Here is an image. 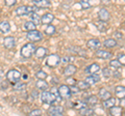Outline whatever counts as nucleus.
Instances as JSON below:
<instances>
[{"label":"nucleus","mask_w":125,"mask_h":116,"mask_svg":"<svg viewBox=\"0 0 125 116\" xmlns=\"http://www.w3.org/2000/svg\"><path fill=\"white\" fill-rule=\"evenodd\" d=\"M36 51V47H34L33 44L31 42H27L25 44L23 47L21 48V51H20V54L23 58H30L32 56V54Z\"/></svg>","instance_id":"f257e3e1"},{"label":"nucleus","mask_w":125,"mask_h":116,"mask_svg":"<svg viewBox=\"0 0 125 116\" xmlns=\"http://www.w3.org/2000/svg\"><path fill=\"white\" fill-rule=\"evenodd\" d=\"M41 99H42L43 103L47 104V105H52V104L55 103L56 96L54 95L52 92L44 90V91L42 92V94H41Z\"/></svg>","instance_id":"f03ea898"},{"label":"nucleus","mask_w":125,"mask_h":116,"mask_svg":"<svg viewBox=\"0 0 125 116\" xmlns=\"http://www.w3.org/2000/svg\"><path fill=\"white\" fill-rule=\"evenodd\" d=\"M26 38H27V40H28L29 41H31V42H36V41H42L43 35H42V33L39 31V30L34 29V30H29V31L27 32Z\"/></svg>","instance_id":"7ed1b4c3"},{"label":"nucleus","mask_w":125,"mask_h":116,"mask_svg":"<svg viewBox=\"0 0 125 116\" xmlns=\"http://www.w3.org/2000/svg\"><path fill=\"white\" fill-rule=\"evenodd\" d=\"M6 79H7V81H10L11 84H14L21 79V73L17 71V69H10L6 74Z\"/></svg>","instance_id":"20e7f679"},{"label":"nucleus","mask_w":125,"mask_h":116,"mask_svg":"<svg viewBox=\"0 0 125 116\" xmlns=\"http://www.w3.org/2000/svg\"><path fill=\"white\" fill-rule=\"evenodd\" d=\"M61 63V57L57 54H51L46 60V65L50 67H55Z\"/></svg>","instance_id":"39448f33"},{"label":"nucleus","mask_w":125,"mask_h":116,"mask_svg":"<svg viewBox=\"0 0 125 116\" xmlns=\"http://www.w3.org/2000/svg\"><path fill=\"white\" fill-rule=\"evenodd\" d=\"M58 93H60L62 99H68L71 98L72 92H71V89H70V87L68 85H61V86L58 87Z\"/></svg>","instance_id":"423d86ee"},{"label":"nucleus","mask_w":125,"mask_h":116,"mask_svg":"<svg viewBox=\"0 0 125 116\" xmlns=\"http://www.w3.org/2000/svg\"><path fill=\"white\" fill-rule=\"evenodd\" d=\"M68 51L70 53L74 54V55H79L80 57H85L87 56V52H85L83 49L79 48V47H70L68 49Z\"/></svg>","instance_id":"0eeeda50"},{"label":"nucleus","mask_w":125,"mask_h":116,"mask_svg":"<svg viewBox=\"0 0 125 116\" xmlns=\"http://www.w3.org/2000/svg\"><path fill=\"white\" fill-rule=\"evenodd\" d=\"M48 113L50 115L61 116V115H62V113H64V108L62 106H52V107H50Z\"/></svg>","instance_id":"6e6552de"},{"label":"nucleus","mask_w":125,"mask_h":116,"mask_svg":"<svg viewBox=\"0 0 125 116\" xmlns=\"http://www.w3.org/2000/svg\"><path fill=\"white\" fill-rule=\"evenodd\" d=\"M3 45H4V47L6 49L11 50L16 46V40L13 36H6L4 38V41H3Z\"/></svg>","instance_id":"1a4fd4ad"},{"label":"nucleus","mask_w":125,"mask_h":116,"mask_svg":"<svg viewBox=\"0 0 125 116\" xmlns=\"http://www.w3.org/2000/svg\"><path fill=\"white\" fill-rule=\"evenodd\" d=\"M87 46H88V48L92 50H98L101 46V42L97 38H92V40H89L87 41Z\"/></svg>","instance_id":"9d476101"},{"label":"nucleus","mask_w":125,"mask_h":116,"mask_svg":"<svg viewBox=\"0 0 125 116\" xmlns=\"http://www.w3.org/2000/svg\"><path fill=\"white\" fill-rule=\"evenodd\" d=\"M98 17L101 21L107 22V21H109V19H111V14H109V11L106 8H101L98 13Z\"/></svg>","instance_id":"9b49d317"},{"label":"nucleus","mask_w":125,"mask_h":116,"mask_svg":"<svg viewBox=\"0 0 125 116\" xmlns=\"http://www.w3.org/2000/svg\"><path fill=\"white\" fill-rule=\"evenodd\" d=\"M33 4L38 6L39 8H46V7L50 6V0H32Z\"/></svg>","instance_id":"f8f14e48"},{"label":"nucleus","mask_w":125,"mask_h":116,"mask_svg":"<svg viewBox=\"0 0 125 116\" xmlns=\"http://www.w3.org/2000/svg\"><path fill=\"white\" fill-rule=\"evenodd\" d=\"M99 81H100V77L97 75L96 73H94V74H92L90 77H87V78H85V82H87L90 86L96 84V83H98Z\"/></svg>","instance_id":"ddd939ff"},{"label":"nucleus","mask_w":125,"mask_h":116,"mask_svg":"<svg viewBox=\"0 0 125 116\" xmlns=\"http://www.w3.org/2000/svg\"><path fill=\"white\" fill-rule=\"evenodd\" d=\"M96 56L101 59H109L113 57V54L111 52H107L105 50H97L96 51Z\"/></svg>","instance_id":"4468645a"},{"label":"nucleus","mask_w":125,"mask_h":116,"mask_svg":"<svg viewBox=\"0 0 125 116\" xmlns=\"http://www.w3.org/2000/svg\"><path fill=\"white\" fill-rule=\"evenodd\" d=\"M47 55V49L40 47V48H36V51H34V56H36L38 59H43L45 56Z\"/></svg>","instance_id":"2eb2a0df"},{"label":"nucleus","mask_w":125,"mask_h":116,"mask_svg":"<svg viewBox=\"0 0 125 116\" xmlns=\"http://www.w3.org/2000/svg\"><path fill=\"white\" fill-rule=\"evenodd\" d=\"M53 20H54V16L52 14H45V15H43L41 18L42 24H47V25L51 24Z\"/></svg>","instance_id":"dca6fc26"},{"label":"nucleus","mask_w":125,"mask_h":116,"mask_svg":"<svg viewBox=\"0 0 125 116\" xmlns=\"http://www.w3.org/2000/svg\"><path fill=\"white\" fill-rule=\"evenodd\" d=\"M100 69V65L98 63H93L91 65H89V66L84 69V72L87 73V74H94V73H97Z\"/></svg>","instance_id":"f3484780"},{"label":"nucleus","mask_w":125,"mask_h":116,"mask_svg":"<svg viewBox=\"0 0 125 116\" xmlns=\"http://www.w3.org/2000/svg\"><path fill=\"white\" fill-rule=\"evenodd\" d=\"M36 86L38 87V89H40V90H47L49 87V85L45 81V79H38Z\"/></svg>","instance_id":"a211bd4d"},{"label":"nucleus","mask_w":125,"mask_h":116,"mask_svg":"<svg viewBox=\"0 0 125 116\" xmlns=\"http://www.w3.org/2000/svg\"><path fill=\"white\" fill-rule=\"evenodd\" d=\"M76 71H77V68H76V66L75 65H73V64H69V65H67V67L65 68V71H64V74L66 75V76H72V75H74L76 73Z\"/></svg>","instance_id":"6ab92c4d"},{"label":"nucleus","mask_w":125,"mask_h":116,"mask_svg":"<svg viewBox=\"0 0 125 116\" xmlns=\"http://www.w3.org/2000/svg\"><path fill=\"white\" fill-rule=\"evenodd\" d=\"M95 26H96V28L99 30L100 32H105L106 31V29H107V26H106V22H104V21H96L95 22Z\"/></svg>","instance_id":"aec40b11"},{"label":"nucleus","mask_w":125,"mask_h":116,"mask_svg":"<svg viewBox=\"0 0 125 116\" xmlns=\"http://www.w3.org/2000/svg\"><path fill=\"white\" fill-rule=\"evenodd\" d=\"M115 93L117 95V98L121 99H124L125 98V87L124 86H117L115 88Z\"/></svg>","instance_id":"412c9836"},{"label":"nucleus","mask_w":125,"mask_h":116,"mask_svg":"<svg viewBox=\"0 0 125 116\" xmlns=\"http://www.w3.org/2000/svg\"><path fill=\"white\" fill-rule=\"evenodd\" d=\"M10 30V24L6 21H3L0 23V31L2 33H9Z\"/></svg>","instance_id":"4be33fe9"},{"label":"nucleus","mask_w":125,"mask_h":116,"mask_svg":"<svg viewBox=\"0 0 125 116\" xmlns=\"http://www.w3.org/2000/svg\"><path fill=\"white\" fill-rule=\"evenodd\" d=\"M26 87V84L24 82H21L20 80L18 81V82H16L13 84V88L16 90V91H21V90H24Z\"/></svg>","instance_id":"5701e85b"},{"label":"nucleus","mask_w":125,"mask_h":116,"mask_svg":"<svg viewBox=\"0 0 125 116\" xmlns=\"http://www.w3.org/2000/svg\"><path fill=\"white\" fill-rule=\"evenodd\" d=\"M30 16V21H32L36 25H40L41 24V17L38 15V13H30L29 14Z\"/></svg>","instance_id":"b1692460"},{"label":"nucleus","mask_w":125,"mask_h":116,"mask_svg":"<svg viewBox=\"0 0 125 116\" xmlns=\"http://www.w3.org/2000/svg\"><path fill=\"white\" fill-rule=\"evenodd\" d=\"M109 113L115 116H120L122 114V107H111L109 108Z\"/></svg>","instance_id":"393cba45"},{"label":"nucleus","mask_w":125,"mask_h":116,"mask_svg":"<svg viewBox=\"0 0 125 116\" xmlns=\"http://www.w3.org/2000/svg\"><path fill=\"white\" fill-rule=\"evenodd\" d=\"M94 110L91 109V108H88V107H83V108H81V109H79V114L80 115H89V116H91V115H94Z\"/></svg>","instance_id":"a878e982"},{"label":"nucleus","mask_w":125,"mask_h":116,"mask_svg":"<svg viewBox=\"0 0 125 116\" xmlns=\"http://www.w3.org/2000/svg\"><path fill=\"white\" fill-rule=\"evenodd\" d=\"M115 104H116V99L114 98H112V96L109 99L103 100V107L104 108H111L113 106H115Z\"/></svg>","instance_id":"bb28decb"},{"label":"nucleus","mask_w":125,"mask_h":116,"mask_svg":"<svg viewBox=\"0 0 125 116\" xmlns=\"http://www.w3.org/2000/svg\"><path fill=\"white\" fill-rule=\"evenodd\" d=\"M103 45H104V47H106V48L116 47V46H117V41L114 40V38H107L106 41H104Z\"/></svg>","instance_id":"cd10ccee"},{"label":"nucleus","mask_w":125,"mask_h":116,"mask_svg":"<svg viewBox=\"0 0 125 116\" xmlns=\"http://www.w3.org/2000/svg\"><path fill=\"white\" fill-rule=\"evenodd\" d=\"M99 96L101 99H103V100L111 98V92H108L106 89H104V88H101L99 90Z\"/></svg>","instance_id":"c85d7f7f"},{"label":"nucleus","mask_w":125,"mask_h":116,"mask_svg":"<svg viewBox=\"0 0 125 116\" xmlns=\"http://www.w3.org/2000/svg\"><path fill=\"white\" fill-rule=\"evenodd\" d=\"M55 27H54L53 25H47V27L45 28V34H47V35H53L54 33H55Z\"/></svg>","instance_id":"c756f323"},{"label":"nucleus","mask_w":125,"mask_h":116,"mask_svg":"<svg viewBox=\"0 0 125 116\" xmlns=\"http://www.w3.org/2000/svg\"><path fill=\"white\" fill-rule=\"evenodd\" d=\"M36 27H37V25L34 24L32 21H27L24 23V28L27 30V31H29V30H34Z\"/></svg>","instance_id":"7c9ffc66"},{"label":"nucleus","mask_w":125,"mask_h":116,"mask_svg":"<svg viewBox=\"0 0 125 116\" xmlns=\"http://www.w3.org/2000/svg\"><path fill=\"white\" fill-rule=\"evenodd\" d=\"M77 86L79 87L80 90H87V89H89L90 85L85 82V81H78V82H77Z\"/></svg>","instance_id":"2f4dec72"},{"label":"nucleus","mask_w":125,"mask_h":116,"mask_svg":"<svg viewBox=\"0 0 125 116\" xmlns=\"http://www.w3.org/2000/svg\"><path fill=\"white\" fill-rule=\"evenodd\" d=\"M87 103L89 104V105H91V106L96 105V104L98 103V98H97L96 95H91V96H90V98L87 99Z\"/></svg>","instance_id":"473e14b6"},{"label":"nucleus","mask_w":125,"mask_h":116,"mask_svg":"<svg viewBox=\"0 0 125 116\" xmlns=\"http://www.w3.org/2000/svg\"><path fill=\"white\" fill-rule=\"evenodd\" d=\"M109 65L113 67V68H120L121 66H122V64H121V62L119 60H112L111 62H109Z\"/></svg>","instance_id":"72a5a7b5"},{"label":"nucleus","mask_w":125,"mask_h":116,"mask_svg":"<svg viewBox=\"0 0 125 116\" xmlns=\"http://www.w3.org/2000/svg\"><path fill=\"white\" fill-rule=\"evenodd\" d=\"M80 5L83 9H88L91 7V3H90V0H80Z\"/></svg>","instance_id":"f704fd0d"},{"label":"nucleus","mask_w":125,"mask_h":116,"mask_svg":"<svg viewBox=\"0 0 125 116\" xmlns=\"http://www.w3.org/2000/svg\"><path fill=\"white\" fill-rule=\"evenodd\" d=\"M36 77L38 79H46L47 78V74L44 71H38L36 73Z\"/></svg>","instance_id":"c9c22d12"},{"label":"nucleus","mask_w":125,"mask_h":116,"mask_svg":"<svg viewBox=\"0 0 125 116\" xmlns=\"http://www.w3.org/2000/svg\"><path fill=\"white\" fill-rule=\"evenodd\" d=\"M102 74H103V76L105 77V78H108V77L113 76V73H112V71L109 68H103L102 69Z\"/></svg>","instance_id":"e433bc0d"},{"label":"nucleus","mask_w":125,"mask_h":116,"mask_svg":"<svg viewBox=\"0 0 125 116\" xmlns=\"http://www.w3.org/2000/svg\"><path fill=\"white\" fill-rule=\"evenodd\" d=\"M66 82H67V84L68 85H70V86H72V85H75L76 83H77V81L74 79V78H71V77H68L67 79H66Z\"/></svg>","instance_id":"4c0bfd02"},{"label":"nucleus","mask_w":125,"mask_h":116,"mask_svg":"<svg viewBox=\"0 0 125 116\" xmlns=\"http://www.w3.org/2000/svg\"><path fill=\"white\" fill-rule=\"evenodd\" d=\"M72 60H73V57H70V56H64L62 58H61V62L62 63H68Z\"/></svg>","instance_id":"58836bf2"},{"label":"nucleus","mask_w":125,"mask_h":116,"mask_svg":"<svg viewBox=\"0 0 125 116\" xmlns=\"http://www.w3.org/2000/svg\"><path fill=\"white\" fill-rule=\"evenodd\" d=\"M74 107L77 108V109H81V108H83V107H87V103H84V102H78V103H76L75 105H74Z\"/></svg>","instance_id":"ea45409f"},{"label":"nucleus","mask_w":125,"mask_h":116,"mask_svg":"<svg viewBox=\"0 0 125 116\" xmlns=\"http://www.w3.org/2000/svg\"><path fill=\"white\" fill-rule=\"evenodd\" d=\"M51 92L56 96V100H61V99H60L61 95H60V93H58V89H56L55 87H53L52 89H51Z\"/></svg>","instance_id":"a19ab883"},{"label":"nucleus","mask_w":125,"mask_h":116,"mask_svg":"<svg viewBox=\"0 0 125 116\" xmlns=\"http://www.w3.org/2000/svg\"><path fill=\"white\" fill-rule=\"evenodd\" d=\"M4 3L6 6H13L17 3V0H4Z\"/></svg>","instance_id":"79ce46f5"},{"label":"nucleus","mask_w":125,"mask_h":116,"mask_svg":"<svg viewBox=\"0 0 125 116\" xmlns=\"http://www.w3.org/2000/svg\"><path fill=\"white\" fill-rule=\"evenodd\" d=\"M70 89H71V92H72V93H78V92L80 91L79 87H78V86H75V85H72V86L70 87Z\"/></svg>","instance_id":"37998d69"},{"label":"nucleus","mask_w":125,"mask_h":116,"mask_svg":"<svg viewBox=\"0 0 125 116\" xmlns=\"http://www.w3.org/2000/svg\"><path fill=\"white\" fill-rule=\"evenodd\" d=\"M118 60L120 61L122 65H125V54H120L118 56Z\"/></svg>","instance_id":"c03bdc74"},{"label":"nucleus","mask_w":125,"mask_h":116,"mask_svg":"<svg viewBox=\"0 0 125 116\" xmlns=\"http://www.w3.org/2000/svg\"><path fill=\"white\" fill-rule=\"evenodd\" d=\"M41 113H42V112H41L40 109H36V110L29 112V115L30 116H36V115H41Z\"/></svg>","instance_id":"a18cd8bd"},{"label":"nucleus","mask_w":125,"mask_h":116,"mask_svg":"<svg viewBox=\"0 0 125 116\" xmlns=\"http://www.w3.org/2000/svg\"><path fill=\"white\" fill-rule=\"evenodd\" d=\"M115 36L117 38H122V33H121L120 31H116L115 32Z\"/></svg>","instance_id":"49530a36"},{"label":"nucleus","mask_w":125,"mask_h":116,"mask_svg":"<svg viewBox=\"0 0 125 116\" xmlns=\"http://www.w3.org/2000/svg\"><path fill=\"white\" fill-rule=\"evenodd\" d=\"M113 76L117 77V78H120V77H121V75H120V73H119V72H115V73H113Z\"/></svg>","instance_id":"de8ad7c7"},{"label":"nucleus","mask_w":125,"mask_h":116,"mask_svg":"<svg viewBox=\"0 0 125 116\" xmlns=\"http://www.w3.org/2000/svg\"><path fill=\"white\" fill-rule=\"evenodd\" d=\"M2 88H7V81H3V83H2Z\"/></svg>","instance_id":"09e8293b"},{"label":"nucleus","mask_w":125,"mask_h":116,"mask_svg":"<svg viewBox=\"0 0 125 116\" xmlns=\"http://www.w3.org/2000/svg\"><path fill=\"white\" fill-rule=\"evenodd\" d=\"M125 106V99H121V107Z\"/></svg>","instance_id":"8fccbe9b"},{"label":"nucleus","mask_w":125,"mask_h":116,"mask_svg":"<svg viewBox=\"0 0 125 116\" xmlns=\"http://www.w3.org/2000/svg\"><path fill=\"white\" fill-rule=\"evenodd\" d=\"M3 75H4V74H3V71H1V69H0V79H1L2 77H3Z\"/></svg>","instance_id":"3c124183"}]
</instances>
